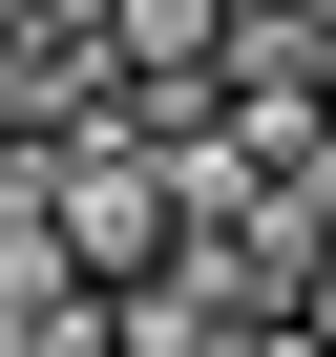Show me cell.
Returning <instances> with one entry per match:
<instances>
[{
  "label": "cell",
  "instance_id": "1",
  "mask_svg": "<svg viewBox=\"0 0 336 357\" xmlns=\"http://www.w3.org/2000/svg\"><path fill=\"white\" fill-rule=\"evenodd\" d=\"M22 211H43V252H63L84 294H147V273H168V168H147L126 126L43 147V168H22Z\"/></svg>",
  "mask_w": 336,
  "mask_h": 357
},
{
  "label": "cell",
  "instance_id": "2",
  "mask_svg": "<svg viewBox=\"0 0 336 357\" xmlns=\"http://www.w3.org/2000/svg\"><path fill=\"white\" fill-rule=\"evenodd\" d=\"M231 357H315V336H294V315H273V336H231Z\"/></svg>",
  "mask_w": 336,
  "mask_h": 357
}]
</instances>
